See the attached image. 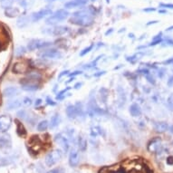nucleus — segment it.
<instances>
[{
	"mask_svg": "<svg viewBox=\"0 0 173 173\" xmlns=\"http://www.w3.org/2000/svg\"><path fill=\"white\" fill-rule=\"evenodd\" d=\"M21 89L25 92H36L39 89V85L37 83H34L32 81L30 82H21Z\"/></svg>",
	"mask_w": 173,
	"mask_h": 173,
	"instance_id": "a211bd4d",
	"label": "nucleus"
},
{
	"mask_svg": "<svg viewBox=\"0 0 173 173\" xmlns=\"http://www.w3.org/2000/svg\"><path fill=\"white\" fill-rule=\"evenodd\" d=\"M75 109H76V113H77V117H81V118H84L85 114H86V111L84 108V104L81 102H77L75 104Z\"/></svg>",
	"mask_w": 173,
	"mask_h": 173,
	"instance_id": "b1692460",
	"label": "nucleus"
},
{
	"mask_svg": "<svg viewBox=\"0 0 173 173\" xmlns=\"http://www.w3.org/2000/svg\"><path fill=\"white\" fill-rule=\"evenodd\" d=\"M145 77H146V79H147V81H148L149 83L150 84H156V80H155V77L152 75L151 74H148L147 75H145Z\"/></svg>",
	"mask_w": 173,
	"mask_h": 173,
	"instance_id": "4c0bfd02",
	"label": "nucleus"
},
{
	"mask_svg": "<svg viewBox=\"0 0 173 173\" xmlns=\"http://www.w3.org/2000/svg\"><path fill=\"white\" fill-rule=\"evenodd\" d=\"M67 32H68V27L58 25V26H54V28H52L49 31V34L54 36V37H61L63 35L66 34Z\"/></svg>",
	"mask_w": 173,
	"mask_h": 173,
	"instance_id": "aec40b11",
	"label": "nucleus"
},
{
	"mask_svg": "<svg viewBox=\"0 0 173 173\" xmlns=\"http://www.w3.org/2000/svg\"><path fill=\"white\" fill-rule=\"evenodd\" d=\"M50 1H52V2H53V1H56V0H50Z\"/></svg>",
	"mask_w": 173,
	"mask_h": 173,
	"instance_id": "13d9d810",
	"label": "nucleus"
},
{
	"mask_svg": "<svg viewBox=\"0 0 173 173\" xmlns=\"http://www.w3.org/2000/svg\"><path fill=\"white\" fill-rule=\"evenodd\" d=\"M28 22H29L28 17H26V16H20V17L17 19L16 25H17L18 27L23 28V27H25V26H26V25H28Z\"/></svg>",
	"mask_w": 173,
	"mask_h": 173,
	"instance_id": "cd10ccee",
	"label": "nucleus"
},
{
	"mask_svg": "<svg viewBox=\"0 0 173 173\" xmlns=\"http://www.w3.org/2000/svg\"><path fill=\"white\" fill-rule=\"evenodd\" d=\"M92 1H93V2H94V1H96V0H92Z\"/></svg>",
	"mask_w": 173,
	"mask_h": 173,
	"instance_id": "bf43d9fd",
	"label": "nucleus"
},
{
	"mask_svg": "<svg viewBox=\"0 0 173 173\" xmlns=\"http://www.w3.org/2000/svg\"><path fill=\"white\" fill-rule=\"evenodd\" d=\"M61 123V116L58 113L54 114L51 117V120L49 122V128L50 129H54L55 127H57Z\"/></svg>",
	"mask_w": 173,
	"mask_h": 173,
	"instance_id": "4be33fe9",
	"label": "nucleus"
},
{
	"mask_svg": "<svg viewBox=\"0 0 173 173\" xmlns=\"http://www.w3.org/2000/svg\"><path fill=\"white\" fill-rule=\"evenodd\" d=\"M95 14V8L93 6H89L88 8L73 13L72 16L69 18V22L79 26H90L94 22L93 17Z\"/></svg>",
	"mask_w": 173,
	"mask_h": 173,
	"instance_id": "f257e3e1",
	"label": "nucleus"
},
{
	"mask_svg": "<svg viewBox=\"0 0 173 173\" xmlns=\"http://www.w3.org/2000/svg\"><path fill=\"white\" fill-rule=\"evenodd\" d=\"M11 145H12V140H11L10 135L6 132L5 133L0 132V148H11Z\"/></svg>",
	"mask_w": 173,
	"mask_h": 173,
	"instance_id": "ddd939ff",
	"label": "nucleus"
},
{
	"mask_svg": "<svg viewBox=\"0 0 173 173\" xmlns=\"http://www.w3.org/2000/svg\"><path fill=\"white\" fill-rule=\"evenodd\" d=\"M99 92L102 102L105 103V102H107V98H108V93H109L108 90H107L106 88H104V87H102V88L100 89Z\"/></svg>",
	"mask_w": 173,
	"mask_h": 173,
	"instance_id": "c85d7f7f",
	"label": "nucleus"
},
{
	"mask_svg": "<svg viewBox=\"0 0 173 173\" xmlns=\"http://www.w3.org/2000/svg\"><path fill=\"white\" fill-rule=\"evenodd\" d=\"M16 130H17V133H18V135H20V136H25V134H26V131H25V129L24 128V126H23V124L21 123L20 122H18V121H16Z\"/></svg>",
	"mask_w": 173,
	"mask_h": 173,
	"instance_id": "c756f323",
	"label": "nucleus"
},
{
	"mask_svg": "<svg viewBox=\"0 0 173 173\" xmlns=\"http://www.w3.org/2000/svg\"><path fill=\"white\" fill-rule=\"evenodd\" d=\"M69 90H71V87L67 86L65 89L60 91V92L57 93V95H56V100H63L64 97H66V96H65V93H66Z\"/></svg>",
	"mask_w": 173,
	"mask_h": 173,
	"instance_id": "72a5a7b5",
	"label": "nucleus"
},
{
	"mask_svg": "<svg viewBox=\"0 0 173 173\" xmlns=\"http://www.w3.org/2000/svg\"><path fill=\"white\" fill-rule=\"evenodd\" d=\"M19 9L16 8V7H12V6H8L5 9V15L7 16V17H15L19 15Z\"/></svg>",
	"mask_w": 173,
	"mask_h": 173,
	"instance_id": "393cba45",
	"label": "nucleus"
},
{
	"mask_svg": "<svg viewBox=\"0 0 173 173\" xmlns=\"http://www.w3.org/2000/svg\"><path fill=\"white\" fill-rule=\"evenodd\" d=\"M52 45V43L50 41H46L44 39H31L27 45H26V49L28 51H36V50L41 49V48H46L47 46H49Z\"/></svg>",
	"mask_w": 173,
	"mask_h": 173,
	"instance_id": "39448f33",
	"label": "nucleus"
},
{
	"mask_svg": "<svg viewBox=\"0 0 173 173\" xmlns=\"http://www.w3.org/2000/svg\"><path fill=\"white\" fill-rule=\"evenodd\" d=\"M167 106L170 111H173V93L170 94V96L167 99Z\"/></svg>",
	"mask_w": 173,
	"mask_h": 173,
	"instance_id": "e433bc0d",
	"label": "nucleus"
},
{
	"mask_svg": "<svg viewBox=\"0 0 173 173\" xmlns=\"http://www.w3.org/2000/svg\"><path fill=\"white\" fill-rule=\"evenodd\" d=\"M65 113L68 119L70 120H74L75 118H77V113H76V109L74 104H70L66 107L65 109Z\"/></svg>",
	"mask_w": 173,
	"mask_h": 173,
	"instance_id": "412c9836",
	"label": "nucleus"
},
{
	"mask_svg": "<svg viewBox=\"0 0 173 173\" xmlns=\"http://www.w3.org/2000/svg\"><path fill=\"white\" fill-rule=\"evenodd\" d=\"M143 54L142 53H138V54H135L134 55H132V56H129V57H126V60L128 61V62L132 63H134L135 62H137L139 59H140V57Z\"/></svg>",
	"mask_w": 173,
	"mask_h": 173,
	"instance_id": "7c9ffc66",
	"label": "nucleus"
},
{
	"mask_svg": "<svg viewBox=\"0 0 173 173\" xmlns=\"http://www.w3.org/2000/svg\"><path fill=\"white\" fill-rule=\"evenodd\" d=\"M167 84L169 87H172L173 86V75L170 76L168 81H167Z\"/></svg>",
	"mask_w": 173,
	"mask_h": 173,
	"instance_id": "49530a36",
	"label": "nucleus"
},
{
	"mask_svg": "<svg viewBox=\"0 0 173 173\" xmlns=\"http://www.w3.org/2000/svg\"><path fill=\"white\" fill-rule=\"evenodd\" d=\"M148 150L153 153L162 152V141L161 139L158 137L152 139L148 143Z\"/></svg>",
	"mask_w": 173,
	"mask_h": 173,
	"instance_id": "1a4fd4ad",
	"label": "nucleus"
},
{
	"mask_svg": "<svg viewBox=\"0 0 173 173\" xmlns=\"http://www.w3.org/2000/svg\"><path fill=\"white\" fill-rule=\"evenodd\" d=\"M106 74V71H101V72H97V73H94L93 74V76L94 77H99V76H102L103 74Z\"/></svg>",
	"mask_w": 173,
	"mask_h": 173,
	"instance_id": "de8ad7c7",
	"label": "nucleus"
},
{
	"mask_svg": "<svg viewBox=\"0 0 173 173\" xmlns=\"http://www.w3.org/2000/svg\"><path fill=\"white\" fill-rule=\"evenodd\" d=\"M42 103V100L41 99H37L36 101V102H35V104H36V106H38V105H40Z\"/></svg>",
	"mask_w": 173,
	"mask_h": 173,
	"instance_id": "603ef678",
	"label": "nucleus"
},
{
	"mask_svg": "<svg viewBox=\"0 0 173 173\" xmlns=\"http://www.w3.org/2000/svg\"><path fill=\"white\" fill-rule=\"evenodd\" d=\"M54 141L57 144L62 147L64 152H68L70 150V136L65 132H59L54 136Z\"/></svg>",
	"mask_w": 173,
	"mask_h": 173,
	"instance_id": "423d86ee",
	"label": "nucleus"
},
{
	"mask_svg": "<svg viewBox=\"0 0 173 173\" xmlns=\"http://www.w3.org/2000/svg\"><path fill=\"white\" fill-rule=\"evenodd\" d=\"M93 47H94V45H93V44H92V45H88V46L85 47V48H84V49L80 52V56H84L85 54H87L88 53H90L92 50L93 49Z\"/></svg>",
	"mask_w": 173,
	"mask_h": 173,
	"instance_id": "c9c22d12",
	"label": "nucleus"
},
{
	"mask_svg": "<svg viewBox=\"0 0 173 173\" xmlns=\"http://www.w3.org/2000/svg\"><path fill=\"white\" fill-rule=\"evenodd\" d=\"M83 85V83H77L75 85H74V89H79V88H81V86Z\"/></svg>",
	"mask_w": 173,
	"mask_h": 173,
	"instance_id": "3c124183",
	"label": "nucleus"
},
{
	"mask_svg": "<svg viewBox=\"0 0 173 173\" xmlns=\"http://www.w3.org/2000/svg\"><path fill=\"white\" fill-rule=\"evenodd\" d=\"M117 98H118L119 107L123 108L127 102V95H126V92L123 89V87L120 86V85L117 87Z\"/></svg>",
	"mask_w": 173,
	"mask_h": 173,
	"instance_id": "f8f14e48",
	"label": "nucleus"
},
{
	"mask_svg": "<svg viewBox=\"0 0 173 173\" xmlns=\"http://www.w3.org/2000/svg\"><path fill=\"white\" fill-rule=\"evenodd\" d=\"M13 2H14V0H1V5L3 7L6 8L8 6H11Z\"/></svg>",
	"mask_w": 173,
	"mask_h": 173,
	"instance_id": "58836bf2",
	"label": "nucleus"
},
{
	"mask_svg": "<svg viewBox=\"0 0 173 173\" xmlns=\"http://www.w3.org/2000/svg\"><path fill=\"white\" fill-rule=\"evenodd\" d=\"M27 67L26 65H25L24 63H17L14 65V68H13V71L15 73V74H24L25 71H26Z\"/></svg>",
	"mask_w": 173,
	"mask_h": 173,
	"instance_id": "a878e982",
	"label": "nucleus"
},
{
	"mask_svg": "<svg viewBox=\"0 0 173 173\" xmlns=\"http://www.w3.org/2000/svg\"><path fill=\"white\" fill-rule=\"evenodd\" d=\"M160 6L162 8H170V9H173V4H165V3H161Z\"/></svg>",
	"mask_w": 173,
	"mask_h": 173,
	"instance_id": "79ce46f5",
	"label": "nucleus"
},
{
	"mask_svg": "<svg viewBox=\"0 0 173 173\" xmlns=\"http://www.w3.org/2000/svg\"><path fill=\"white\" fill-rule=\"evenodd\" d=\"M80 162V153L77 149L72 148L69 150V164L71 167H76Z\"/></svg>",
	"mask_w": 173,
	"mask_h": 173,
	"instance_id": "9b49d317",
	"label": "nucleus"
},
{
	"mask_svg": "<svg viewBox=\"0 0 173 173\" xmlns=\"http://www.w3.org/2000/svg\"><path fill=\"white\" fill-rule=\"evenodd\" d=\"M38 56L43 59H61L63 54L59 50L55 48H49L39 52Z\"/></svg>",
	"mask_w": 173,
	"mask_h": 173,
	"instance_id": "0eeeda50",
	"label": "nucleus"
},
{
	"mask_svg": "<svg viewBox=\"0 0 173 173\" xmlns=\"http://www.w3.org/2000/svg\"><path fill=\"white\" fill-rule=\"evenodd\" d=\"M26 53V48L23 45H19L15 49V54L16 56H22Z\"/></svg>",
	"mask_w": 173,
	"mask_h": 173,
	"instance_id": "2f4dec72",
	"label": "nucleus"
},
{
	"mask_svg": "<svg viewBox=\"0 0 173 173\" xmlns=\"http://www.w3.org/2000/svg\"><path fill=\"white\" fill-rule=\"evenodd\" d=\"M52 13H53V11H52L51 9H49V8L41 9V10H39V11H37V12L33 13V14L31 15V20H32L33 22H38V21H40L41 19H43V18L48 16L50 15H52Z\"/></svg>",
	"mask_w": 173,
	"mask_h": 173,
	"instance_id": "9d476101",
	"label": "nucleus"
},
{
	"mask_svg": "<svg viewBox=\"0 0 173 173\" xmlns=\"http://www.w3.org/2000/svg\"><path fill=\"white\" fill-rule=\"evenodd\" d=\"M154 130L159 133H164L170 130V125L166 122H156L153 124Z\"/></svg>",
	"mask_w": 173,
	"mask_h": 173,
	"instance_id": "6ab92c4d",
	"label": "nucleus"
},
{
	"mask_svg": "<svg viewBox=\"0 0 173 173\" xmlns=\"http://www.w3.org/2000/svg\"><path fill=\"white\" fill-rule=\"evenodd\" d=\"M12 117L7 114L0 115V132L5 133L12 126Z\"/></svg>",
	"mask_w": 173,
	"mask_h": 173,
	"instance_id": "6e6552de",
	"label": "nucleus"
},
{
	"mask_svg": "<svg viewBox=\"0 0 173 173\" xmlns=\"http://www.w3.org/2000/svg\"><path fill=\"white\" fill-rule=\"evenodd\" d=\"M160 13H166V11H164V10H160Z\"/></svg>",
	"mask_w": 173,
	"mask_h": 173,
	"instance_id": "4d7b16f0",
	"label": "nucleus"
},
{
	"mask_svg": "<svg viewBox=\"0 0 173 173\" xmlns=\"http://www.w3.org/2000/svg\"><path fill=\"white\" fill-rule=\"evenodd\" d=\"M105 111H103V109H102L98 105L95 96L94 95H91L89 101L87 102L86 106V114L90 117V118H93L96 116H102L104 115Z\"/></svg>",
	"mask_w": 173,
	"mask_h": 173,
	"instance_id": "f03ea898",
	"label": "nucleus"
},
{
	"mask_svg": "<svg viewBox=\"0 0 173 173\" xmlns=\"http://www.w3.org/2000/svg\"><path fill=\"white\" fill-rule=\"evenodd\" d=\"M155 10H156V8H154V7H149V8H144L143 9L144 12H153Z\"/></svg>",
	"mask_w": 173,
	"mask_h": 173,
	"instance_id": "8fccbe9b",
	"label": "nucleus"
},
{
	"mask_svg": "<svg viewBox=\"0 0 173 173\" xmlns=\"http://www.w3.org/2000/svg\"><path fill=\"white\" fill-rule=\"evenodd\" d=\"M46 103L49 104V105H52V106H54V105L56 104V102H55L54 100L51 99L50 97H47V98H46Z\"/></svg>",
	"mask_w": 173,
	"mask_h": 173,
	"instance_id": "a18cd8bd",
	"label": "nucleus"
},
{
	"mask_svg": "<svg viewBox=\"0 0 173 173\" xmlns=\"http://www.w3.org/2000/svg\"><path fill=\"white\" fill-rule=\"evenodd\" d=\"M129 112H130L131 116H132L133 118H138V117L141 116V114H142V111H141V106L136 102H133L130 105Z\"/></svg>",
	"mask_w": 173,
	"mask_h": 173,
	"instance_id": "f3484780",
	"label": "nucleus"
},
{
	"mask_svg": "<svg viewBox=\"0 0 173 173\" xmlns=\"http://www.w3.org/2000/svg\"><path fill=\"white\" fill-rule=\"evenodd\" d=\"M69 16V12L65 9H58L55 12L52 13V15H50L49 17L46 19L45 23L47 25H54L62 21H64L68 18Z\"/></svg>",
	"mask_w": 173,
	"mask_h": 173,
	"instance_id": "7ed1b4c3",
	"label": "nucleus"
},
{
	"mask_svg": "<svg viewBox=\"0 0 173 173\" xmlns=\"http://www.w3.org/2000/svg\"><path fill=\"white\" fill-rule=\"evenodd\" d=\"M81 74H83V72H82V71L76 70V71H74L73 73H70L68 75H69L70 77H74V76H76V75H81Z\"/></svg>",
	"mask_w": 173,
	"mask_h": 173,
	"instance_id": "c03bdc74",
	"label": "nucleus"
},
{
	"mask_svg": "<svg viewBox=\"0 0 173 173\" xmlns=\"http://www.w3.org/2000/svg\"><path fill=\"white\" fill-rule=\"evenodd\" d=\"M46 173H63V170L61 168H55V169H53L49 171H47Z\"/></svg>",
	"mask_w": 173,
	"mask_h": 173,
	"instance_id": "37998d69",
	"label": "nucleus"
},
{
	"mask_svg": "<svg viewBox=\"0 0 173 173\" xmlns=\"http://www.w3.org/2000/svg\"><path fill=\"white\" fill-rule=\"evenodd\" d=\"M103 55L102 54V55H99L98 57H96L95 58V60H93V61H92V62L90 63H88L86 64L85 66H84V68H86V69H90V68H93L94 66H96L97 65V63L99 62V60L102 57Z\"/></svg>",
	"mask_w": 173,
	"mask_h": 173,
	"instance_id": "f704fd0d",
	"label": "nucleus"
},
{
	"mask_svg": "<svg viewBox=\"0 0 173 173\" xmlns=\"http://www.w3.org/2000/svg\"><path fill=\"white\" fill-rule=\"evenodd\" d=\"M111 32H112V29H111V30H110V31H107V32H106V33H105V35H106V36H108V35H109V34H111Z\"/></svg>",
	"mask_w": 173,
	"mask_h": 173,
	"instance_id": "6e6d98bb",
	"label": "nucleus"
},
{
	"mask_svg": "<svg viewBox=\"0 0 173 173\" xmlns=\"http://www.w3.org/2000/svg\"><path fill=\"white\" fill-rule=\"evenodd\" d=\"M37 128L38 132H45V131L49 128V122H48L47 120H43V121L39 122V123H37Z\"/></svg>",
	"mask_w": 173,
	"mask_h": 173,
	"instance_id": "bb28decb",
	"label": "nucleus"
},
{
	"mask_svg": "<svg viewBox=\"0 0 173 173\" xmlns=\"http://www.w3.org/2000/svg\"><path fill=\"white\" fill-rule=\"evenodd\" d=\"M17 116H18L20 119L25 120V119H26V117H27L26 111H25V110H21V111H19L18 112H17Z\"/></svg>",
	"mask_w": 173,
	"mask_h": 173,
	"instance_id": "a19ab883",
	"label": "nucleus"
},
{
	"mask_svg": "<svg viewBox=\"0 0 173 173\" xmlns=\"http://www.w3.org/2000/svg\"><path fill=\"white\" fill-rule=\"evenodd\" d=\"M23 105H25V106H31L32 105V103H33V101L31 98H29V97H25V98H23Z\"/></svg>",
	"mask_w": 173,
	"mask_h": 173,
	"instance_id": "ea45409f",
	"label": "nucleus"
},
{
	"mask_svg": "<svg viewBox=\"0 0 173 173\" xmlns=\"http://www.w3.org/2000/svg\"><path fill=\"white\" fill-rule=\"evenodd\" d=\"M19 93L18 88L15 86H7L3 90V95L6 98H13Z\"/></svg>",
	"mask_w": 173,
	"mask_h": 173,
	"instance_id": "2eb2a0df",
	"label": "nucleus"
},
{
	"mask_svg": "<svg viewBox=\"0 0 173 173\" xmlns=\"http://www.w3.org/2000/svg\"><path fill=\"white\" fill-rule=\"evenodd\" d=\"M101 134H102V130H101L100 127L95 126V127H93L91 129V136L93 138H96L98 135H101Z\"/></svg>",
	"mask_w": 173,
	"mask_h": 173,
	"instance_id": "473e14b6",
	"label": "nucleus"
},
{
	"mask_svg": "<svg viewBox=\"0 0 173 173\" xmlns=\"http://www.w3.org/2000/svg\"><path fill=\"white\" fill-rule=\"evenodd\" d=\"M87 4V0H70L64 4V7L67 9H72L79 6H84Z\"/></svg>",
	"mask_w": 173,
	"mask_h": 173,
	"instance_id": "dca6fc26",
	"label": "nucleus"
},
{
	"mask_svg": "<svg viewBox=\"0 0 173 173\" xmlns=\"http://www.w3.org/2000/svg\"><path fill=\"white\" fill-rule=\"evenodd\" d=\"M22 105H23V100L15 98V99L8 101L6 104V108L8 111H12V110H16V109L21 108Z\"/></svg>",
	"mask_w": 173,
	"mask_h": 173,
	"instance_id": "4468645a",
	"label": "nucleus"
},
{
	"mask_svg": "<svg viewBox=\"0 0 173 173\" xmlns=\"http://www.w3.org/2000/svg\"><path fill=\"white\" fill-rule=\"evenodd\" d=\"M77 144H78V149L81 151H85L87 149V140L84 135H79L77 139Z\"/></svg>",
	"mask_w": 173,
	"mask_h": 173,
	"instance_id": "5701e85b",
	"label": "nucleus"
},
{
	"mask_svg": "<svg viewBox=\"0 0 173 173\" xmlns=\"http://www.w3.org/2000/svg\"><path fill=\"white\" fill-rule=\"evenodd\" d=\"M70 74V72H69V70H66V71H63L61 74H59V76H58V78L59 79H61L63 76H64V75H68V74Z\"/></svg>",
	"mask_w": 173,
	"mask_h": 173,
	"instance_id": "09e8293b",
	"label": "nucleus"
},
{
	"mask_svg": "<svg viewBox=\"0 0 173 173\" xmlns=\"http://www.w3.org/2000/svg\"><path fill=\"white\" fill-rule=\"evenodd\" d=\"M63 158V151L61 149H54L46 154L45 158V163L46 166L52 167L54 164H56L58 161H60Z\"/></svg>",
	"mask_w": 173,
	"mask_h": 173,
	"instance_id": "20e7f679",
	"label": "nucleus"
},
{
	"mask_svg": "<svg viewBox=\"0 0 173 173\" xmlns=\"http://www.w3.org/2000/svg\"><path fill=\"white\" fill-rule=\"evenodd\" d=\"M159 21H150V22H149L147 23V25H153V24H157Z\"/></svg>",
	"mask_w": 173,
	"mask_h": 173,
	"instance_id": "864d4df0",
	"label": "nucleus"
},
{
	"mask_svg": "<svg viewBox=\"0 0 173 173\" xmlns=\"http://www.w3.org/2000/svg\"><path fill=\"white\" fill-rule=\"evenodd\" d=\"M171 30H173V25L170 26L169 28H167V31H171Z\"/></svg>",
	"mask_w": 173,
	"mask_h": 173,
	"instance_id": "5fc2aeb1",
	"label": "nucleus"
}]
</instances>
